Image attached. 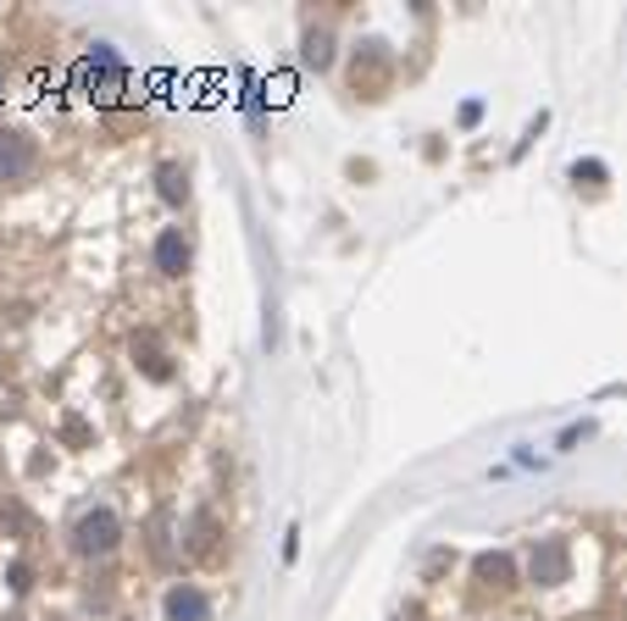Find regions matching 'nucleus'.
<instances>
[{"instance_id": "1", "label": "nucleus", "mask_w": 627, "mask_h": 621, "mask_svg": "<svg viewBox=\"0 0 627 621\" xmlns=\"http://www.w3.org/2000/svg\"><path fill=\"white\" fill-rule=\"evenodd\" d=\"M117 539H123V521H117L112 505H94V510H84L73 521V549L78 555H112Z\"/></svg>"}, {"instance_id": "2", "label": "nucleus", "mask_w": 627, "mask_h": 621, "mask_svg": "<svg viewBox=\"0 0 627 621\" xmlns=\"http://www.w3.org/2000/svg\"><path fill=\"white\" fill-rule=\"evenodd\" d=\"M39 167V145L23 128H0V183H17Z\"/></svg>"}, {"instance_id": "3", "label": "nucleus", "mask_w": 627, "mask_h": 621, "mask_svg": "<svg viewBox=\"0 0 627 621\" xmlns=\"http://www.w3.org/2000/svg\"><path fill=\"white\" fill-rule=\"evenodd\" d=\"M527 571H534V583H566V571H572V555H566V544L561 539H545V544H534V555H527Z\"/></svg>"}, {"instance_id": "4", "label": "nucleus", "mask_w": 627, "mask_h": 621, "mask_svg": "<svg viewBox=\"0 0 627 621\" xmlns=\"http://www.w3.org/2000/svg\"><path fill=\"white\" fill-rule=\"evenodd\" d=\"M167 621H212V599L195 583H178L167 594Z\"/></svg>"}, {"instance_id": "5", "label": "nucleus", "mask_w": 627, "mask_h": 621, "mask_svg": "<svg viewBox=\"0 0 627 621\" xmlns=\"http://www.w3.org/2000/svg\"><path fill=\"white\" fill-rule=\"evenodd\" d=\"M156 267H162L167 277H183V267H189V238H183V228H167V233L156 238Z\"/></svg>"}, {"instance_id": "6", "label": "nucleus", "mask_w": 627, "mask_h": 621, "mask_svg": "<svg viewBox=\"0 0 627 621\" xmlns=\"http://www.w3.org/2000/svg\"><path fill=\"white\" fill-rule=\"evenodd\" d=\"M511 571H516L511 555H477V578H484L489 588H506V583H511Z\"/></svg>"}, {"instance_id": "7", "label": "nucleus", "mask_w": 627, "mask_h": 621, "mask_svg": "<svg viewBox=\"0 0 627 621\" xmlns=\"http://www.w3.org/2000/svg\"><path fill=\"white\" fill-rule=\"evenodd\" d=\"M156 183H162V200H167V206H183L189 183H183V167H178V161H167V167L156 172Z\"/></svg>"}]
</instances>
